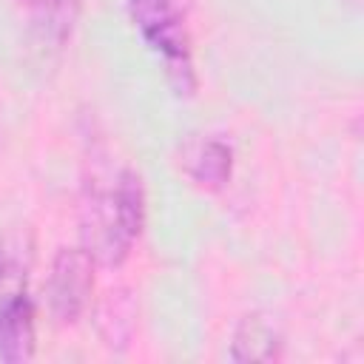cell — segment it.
Segmentation results:
<instances>
[{
	"instance_id": "obj_1",
	"label": "cell",
	"mask_w": 364,
	"mask_h": 364,
	"mask_svg": "<svg viewBox=\"0 0 364 364\" xmlns=\"http://www.w3.org/2000/svg\"><path fill=\"white\" fill-rule=\"evenodd\" d=\"M80 225L82 247L97 264H122L145 225V188L139 173L122 168L108 188L88 191Z\"/></svg>"
},
{
	"instance_id": "obj_2",
	"label": "cell",
	"mask_w": 364,
	"mask_h": 364,
	"mask_svg": "<svg viewBox=\"0 0 364 364\" xmlns=\"http://www.w3.org/2000/svg\"><path fill=\"white\" fill-rule=\"evenodd\" d=\"M128 11L142 40L162 57L173 91L191 94L196 88V77L191 60V40L176 0H128Z\"/></svg>"
},
{
	"instance_id": "obj_3",
	"label": "cell",
	"mask_w": 364,
	"mask_h": 364,
	"mask_svg": "<svg viewBox=\"0 0 364 364\" xmlns=\"http://www.w3.org/2000/svg\"><path fill=\"white\" fill-rule=\"evenodd\" d=\"M94 264L85 247H60L54 253L46 279V301L60 324H74L85 313L94 290Z\"/></svg>"
},
{
	"instance_id": "obj_4",
	"label": "cell",
	"mask_w": 364,
	"mask_h": 364,
	"mask_svg": "<svg viewBox=\"0 0 364 364\" xmlns=\"http://www.w3.org/2000/svg\"><path fill=\"white\" fill-rule=\"evenodd\" d=\"M182 171L199 188H222L233 171V148L216 134H193L179 148Z\"/></svg>"
},
{
	"instance_id": "obj_5",
	"label": "cell",
	"mask_w": 364,
	"mask_h": 364,
	"mask_svg": "<svg viewBox=\"0 0 364 364\" xmlns=\"http://www.w3.org/2000/svg\"><path fill=\"white\" fill-rule=\"evenodd\" d=\"M34 304L26 293L0 299V361L23 364L34 355Z\"/></svg>"
},
{
	"instance_id": "obj_6",
	"label": "cell",
	"mask_w": 364,
	"mask_h": 364,
	"mask_svg": "<svg viewBox=\"0 0 364 364\" xmlns=\"http://www.w3.org/2000/svg\"><path fill=\"white\" fill-rule=\"evenodd\" d=\"M284 336L267 313H247L233 330L230 358L233 361H276L282 355Z\"/></svg>"
},
{
	"instance_id": "obj_7",
	"label": "cell",
	"mask_w": 364,
	"mask_h": 364,
	"mask_svg": "<svg viewBox=\"0 0 364 364\" xmlns=\"http://www.w3.org/2000/svg\"><path fill=\"white\" fill-rule=\"evenodd\" d=\"M31 14V28L43 43L63 46L80 11V0H23Z\"/></svg>"
}]
</instances>
